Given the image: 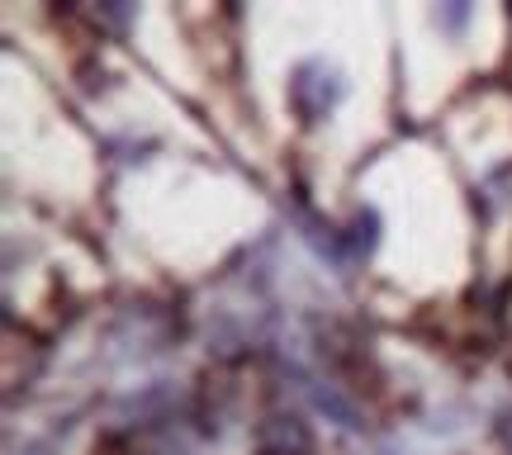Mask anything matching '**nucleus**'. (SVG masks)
Instances as JSON below:
<instances>
[{"instance_id": "obj_1", "label": "nucleus", "mask_w": 512, "mask_h": 455, "mask_svg": "<svg viewBox=\"0 0 512 455\" xmlns=\"http://www.w3.org/2000/svg\"><path fill=\"white\" fill-rule=\"evenodd\" d=\"M342 95H347L342 76L332 72V67H323V62H304V67L294 72V81H290V105L299 110L304 124L328 119V110L342 100Z\"/></svg>"}, {"instance_id": "obj_2", "label": "nucleus", "mask_w": 512, "mask_h": 455, "mask_svg": "<svg viewBox=\"0 0 512 455\" xmlns=\"http://www.w3.org/2000/svg\"><path fill=\"white\" fill-rule=\"evenodd\" d=\"M465 19H470V5H451V10H437V24H446L451 34L465 29Z\"/></svg>"}]
</instances>
